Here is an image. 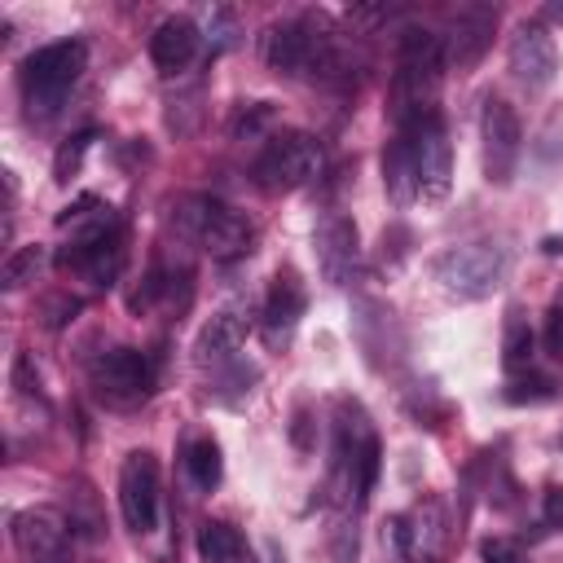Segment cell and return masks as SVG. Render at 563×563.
<instances>
[{
	"label": "cell",
	"mask_w": 563,
	"mask_h": 563,
	"mask_svg": "<svg viewBox=\"0 0 563 563\" xmlns=\"http://www.w3.org/2000/svg\"><path fill=\"white\" fill-rule=\"evenodd\" d=\"M264 62L277 75H321L334 79L347 70V48L339 40V31H330L321 18H290V22H273L264 31Z\"/></svg>",
	"instance_id": "cell-1"
},
{
	"label": "cell",
	"mask_w": 563,
	"mask_h": 563,
	"mask_svg": "<svg viewBox=\"0 0 563 563\" xmlns=\"http://www.w3.org/2000/svg\"><path fill=\"white\" fill-rule=\"evenodd\" d=\"M444 44L431 31H405L400 35V57H396V79H391V114L396 128L435 114V92L444 75Z\"/></svg>",
	"instance_id": "cell-2"
},
{
	"label": "cell",
	"mask_w": 563,
	"mask_h": 563,
	"mask_svg": "<svg viewBox=\"0 0 563 563\" xmlns=\"http://www.w3.org/2000/svg\"><path fill=\"white\" fill-rule=\"evenodd\" d=\"M172 224L185 242L202 246L211 260H242L255 242V229L242 211H233L229 202L211 198V194H189L172 207Z\"/></svg>",
	"instance_id": "cell-3"
},
{
	"label": "cell",
	"mask_w": 563,
	"mask_h": 563,
	"mask_svg": "<svg viewBox=\"0 0 563 563\" xmlns=\"http://www.w3.org/2000/svg\"><path fill=\"white\" fill-rule=\"evenodd\" d=\"M431 277L449 299H488L510 277V246L493 238L449 246L431 260Z\"/></svg>",
	"instance_id": "cell-4"
},
{
	"label": "cell",
	"mask_w": 563,
	"mask_h": 563,
	"mask_svg": "<svg viewBox=\"0 0 563 563\" xmlns=\"http://www.w3.org/2000/svg\"><path fill=\"white\" fill-rule=\"evenodd\" d=\"M334 488L347 506H361L378 479V435L369 431L365 413L356 405H339V427H334Z\"/></svg>",
	"instance_id": "cell-5"
},
{
	"label": "cell",
	"mask_w": 563,
	"mask_h": 563,
	"mask_svg": "<svg viewBox=\"0 0 563 563\" xmlns=\"http://www.w3.org/2000/svg\"><path fill=\"white\" fill-rule=\"evenodd\" d=\"M88 66V48L79 40H57L35 48L22 62V97L31 114H57V106L66 101V92L79 84Z\"/></svg>",
	"instance_id": "cell-6"
},
{
	"label": "cell",
	"mask_w": 563,
	"mask_h": 563,
	"mask_svg": "<svg viewBox=\"0 0 563 563\" xmlns=\"http://www.w3.org/2000/svg\"><path fill=\"white\" fill-rule=\"evenodd\" d=\"M321 163H325V154H321L317 136H308V132H273L264 141V150L255 154L251 176L268 194H290V189H303L308 180H317Z\"/></svg>",
	"instance_id": "cell-7"
},
{
	"label": "cell",
	"mask_w": 563,
	"mask_h": 563,
	"mask_svg": "<svg viewBox=\"0 0 563 563\" xmlns=\"http://www.w3.org/2000/svg\"><path fill=\"white\" fill-rule=\"evenodd\" d=\"M92 396L110 409H136L154 391V361L136 347H110L88 361Z\"/></svg>",
	"instance_id": "cell-8"
},
{
	"label": "cell",
	"mask_w": 563,
	"mask_h": 563,
	"mask_svg": "<svg viewBox=\"0 0 563 563\" xmlns=\"http://www.w3.org/2000/svg\"><path fill=\"white\" fill-rule=\"evenodd\" d=\"M400 141L413 158V180H418V198L422 202H444L449 185H453V150H449V132L440 114H422L413 123L400 128Z\"/></svg>",
	"instance_id": "cell-9"
},
{
	"label": "cell",
	"mask_w": 563,
	"mask_h": 563,
	"mask_svg": "<svg viewBox=\"0 0 563 563\" xmlns=\"http://www.w3.org/2000/svg\"><path fill=\"white\" fill-rule=\"evenodd\" d=\"M479 141H484V176L488 185H510L519 154H523V123L510 110V101L488 97L479 110Z\"/></svg>",
	"instance_id": "cell-10"
},
{
	"label": "cell",
	"mask_w": 563,
	"mask_h": 563,
	"mask_svg": "<svg viewBox=\"0 0 563 563\" xmlns=\"http://www.w3.org/2000/svg\"><path fill=\"white\" fill-rule=\"evenodd\" d=\"M119 515L132 532H154L158 523V462L154 453L136 449L119 466Z\"/></svg>",
	"instance_id": "cell-11"
},
{
	"label": "cell",
	"mask_w": 563,
	"mask_h": 563,
	"mask_svg": "<svg viewBox=\"0 0 563 563\" xmlns=\"http://www.w3.org/2000/svg\"><path fill=\"white\" fill-rule=\"evenodd\" d=\"M312 246H317V264H321L330 286H352L356 282V273H361V238H356V224L343 211H325L317 220Z\"/></svg>",
	"instance_id": "cell-12"
},
{
	"label": "cell",
	"mask_w": 563,
	"mask_h": 563,
	"mask_svg": "<svg viewBox=\"0 0 563 563\" xmlns=\"http://www.w3.org/2000/svg\"><path fill=\"white\" fill-rule=\"evenodd\" d=\"M391 541L405 559L413 563H431L440 559L444 541H449V519H444V506L435 497H427L422 506H413L409 515H396L391 519Z\"/></svg>",
	"instance_id": "cell-13"
},
{
	"label": "cell",
	"mask_w": 563,
	"mask_h": 563,
	"mask_svg": "<svg viewBox=\"0 0 563 563\" xmlns=\"http://www.w3.org/2000/svg\"><path fill=\"white\" fill-rule=\"evenodd\" d=\"M13 545L26 563H57V559H66L70 523H66V515H57L48 506H31V510L13 515Z\"/></svg>",
	"instance_id": "cell-14"
},
{
	"label": "cell",
	"mask_w": 563,
	"mask_h": 563,
	"mask_svg": "<svg viewBox=\"0 0 563 563\" xmlns=\"http://www.w3.org/2000/svg\"><path fill=\"white\" fill-rule=\"evenodd\" d=\"M510 70L523 88L541 92L554 84L559 75V48L550 40V31L541 22H519L515 35H510Z\"/></svg>",
	"instance_id": "cell-15"
},
{
	"label": "cell",
	"mask_w": 563,
	"mask_h": 563,
	"mask_svg": "<svg viewBox=\"0 0 563 563\" xmlns=\"http://www.w3.org/2000/svg\"><path fill=\"white\" fill-rule=\"evenodd\" d=\"M251 330H255V312L246 303H229V308L211 312V321L194 339V361L198 365H229Z\"/></svg>",
	"instance_id": "cell-16"
},
{
	"label": "cell",
	"mask_w": 563,
	"mask_h": 563,
	"mask_svg": "<svg viewBox=\"0 0 563 563\" xmlns=\"http://www.w3.org/2000/svg\"><path fill=\"white\" fill-rule=\"evenodd\" d=\"M493 22L497 13L488 4H466L449 18V35H440L444 44V62L453 70H471L484 53H488V40H493Z\"/></svg>",
	"instance_id": "cell-17"
},
{
	"label": "cell",
	"mask_w": 563,
	"mask_h": 563,
	"mask_svg": "<svg viewBox=\"0 0 563 563\" xmlns=\"http://www.w3.org/2000/svg\"><path fill=\"white\" fill-rule=\"evenodd\" d=\"M303 308H308L303 282H299L295 273H277V277H273V286H268L264 312H260V321H264V339H268L273 347H282V343L295 334V325H299Z\"/></svg>",
	"instance_id": "cell-18"
},
{
	"label": "cell",
	"mask_w": 563,
	"mask_h": 563,
	"mask_svg": "<svg viewBox=\"0 0 563 563\" xmlns=\"http://www.w3.org/2000/svg\"><path fill=\"white\" fill-rule=\"evenodd\" d=\"M194 53H198V26L189 22V18H163L158 26H154V35H150V57H154V66L163 70V75H176V70H185L189 62H194Z\"/></svg>",
	"instance_id": "cell-19"
},
{
	"label": "cell",
	"mask_w": 563,
	"mask_h": 563,
	"mask_svg": "<svg viewBox=\"0 0 563 563\" xmlns=\"http://www.w3.org/2000/svg\"><path fill=\"white\" fill-rule=\"evenodd\" d=\"M198 559L202 563H255L246 541H242V532L233 523H224V519H207L198 528Z\"/></svg>",
	"instance_id": "cell-20"
},
{
	"label": "cell",
	"mask_w": 563,
	"mask_h": 563,
	"mask_svg": "<svg viewBox=\"0 0 563 563\" xmlns=\"http://www.w3.org/2000/svg\"><path fill=\"white\" fill-rule=\"evenodd\" d=\"M383 185H387V194L405 207V202H418V180H413V158H409V150H405V141H400V132L387 141V150H383Z\"/></svg>",
	"instance_id": "cell-21"
},
{
	"label": "cell",
	"mask_w": 563,
	"mask_h": 563,
	"mask_svg": "<svg viewBox=\"0 0 563 563\" xmlns=\"http://www.w3.org/2000/svg\"><path fill=\"white\" fill-rule=\"evenodd\" d=\"M532 347H537V339H532L528 317L519 308H510L506 312V334H501V361H506V369L510 374L515 369H528L532 365Z\"/></svg>",
	"instance_id": "cell-22"
},
{
	"label": "cell",
	"mask_w": 563,
	"mask_h": 563,
	"mask_svg": "<svg viewBox=\"0 0 563 563\" xmlns=\"http://www.w3.org/2000/svg\"><path fill=\"white\" fill-rule=\"evenodd\" d=\"M185 471H189V479H194V488H202V493H211L216 484H220V475H224V462H220V444L216 440H189V449H185Z\"/></svg>",
	"instance_id": "cell-23"
},
{
	"label": "cell",
	"mask_w": 563,
	"mask_h": 563,
	"mask_svg": "<svg viewBox=\"0 0 563 563\" xmlns=\"http://www.w3.org/2000/svg\"><path fill=\"white\" fill-rule=\"evenodd\" d=\"M40 268H44V246H18V251H9V260L0 268V286L4 290H22V286H31L40 277Z\"/></svg>",
	"instance_id": "cell-24"
},
{
	"label": "cell",
	"mask_w": 563,
	"mask_h": 563,
	"mask_svg": "<svg viewBox=\"0 0 563 563\" xmlns=\"http://www.w3.org/2000/svg\"><path fill=\"white\" fill-rule=\"evenodd\" d=\"M88 145H92V132H75V136L57 150V158H53V180H57V185H66V180L79 172V163H84Z\"/></svg>",
	"instance_id": "cell-25"
},
{
	"label": "cell",
	"mask_w": 563,
	"mask_h": 563,
	"mask_svg": "<svg viewBox=\"0 0 563 563\" xmlns=\"http://www.w3.org/2000/svg\"><path fill=\"white\" fill-rule=\"evenodd\" d=\"M550 396H554V383L541 378V374L515 378V383L506 387V400H515V405H537V400H550Z\"/></svg>",
	"instance_id": "cell-26"
},
{
	"label": "cell",
	"mask_w": 563,
	"mask_h": 563,
	"mask_svg": "<svg viewBox=\"0 0 563 563\" xmlns=\"http://www.w3.org/2000/svg\"><path fill=\"white\" fill-rule=\"evenodd\" d=\"M479 559L484 563H532L515 541H506V537H488L484 545H479Z\"/></svg>",
	"instance_id": "cell-27"
},
{
	"label": "cell",
	"mask_w": 563,
	"mask_h": 563,
	"mask_svg": "<svg viewBox=\"0 0 563 563\" xmlns=\"http://www.w3.org/2000/svg\"><path fill=\"white\" fill-rule=\"evenodd\" d=\"M545 352L554 361H563V299H554L545 312Z\"/></svg>",
	"instance_id": "cell-28"
},
{
	"label": "cell",
	"mask_w": 563,
	"mask_h": 563,
	"mask_svg": "<svg viewBox=\"0 0 563 563\" xmlns=\"http://www.w3.org/2000/svg\"><path fill=\"white\" fill-rule=\"evenodd\" d=\"M268 119H273L268 101H251V106L233 119V136H242V132H246V136H255V132H260V123H268Z\"/></svg>",
	"instance_id": "cell-29"
},
{
	"label": "cell",
	"mask_w": 563,
	"mask_h": 563,
	"mask_svg": "<svg viewBox=\"0 0 563 563\" xmlns=\"http://www.w3.org/2000/svg\"><path fill=\"white\" fill-rule=\"evenodd\" d=\"M211 35H216V44H220V48H224V44H233V13H224V9H220V13L211 18Z\"/></svg>",
	"instance_id": "cell-30"
},
{
	"label": "cell",
	"mask_w": 563,
	"mask_h": 563,
	"mask_svg": "<svg viewBox=\"0 0 563 563\" xmlns=\"http://www.w3.org/2000/svg\"><path fill=\"white\" fill-rule=\"evenodd\" d=\"M545 519L550 523H563V488H550L545 493Z\"/></svg>",
	"instance_id": "cell-31"
},
{
	"label": "cell",
	"mask_w": 563,
	"mask_h": 563,
	"mask_svg": "<svg viewBox=\"0 0 563 563\" xmlns=\"http://www.w3.org/2000/svg\"><path fill=\"white\" fill-rule=\"evenodd\" d=\"M295 444H299V449L312 444V440H308V413H295Z\"/></svg>",
	"instance_id": "cell-32"
},
{
	"label": "cell",
	"mask_w": 563,
	"mask_h": 563,
	"mask_svg": "<svg viewBox=\"0 0 563 563\" xmlns=\"http://www.w3.org/2000/svg\"><path fill=\"white\" fill-rule=\"evenodd\" d=\"M57 563H66V559H57Z\"/></svg>",
	"instance_id": "cell-33"
}]
</instances>
